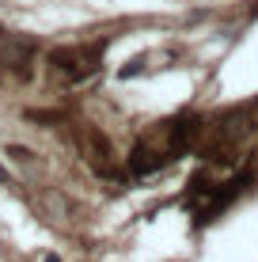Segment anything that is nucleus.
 Wrapping results in <instances>:
<instances>
[{
  "mask_svg": "<svg viewBox=\"0 0 258 262\" xmlns=\"http://www.w3.org/2000/svg\"><path fill=\"white\" fill-rule=\"evenodd\" d=\"M99 57H103V46H80V50H57L50 57V65L76 84V80L91 76V72L99 69Z\"/></svg>",
  "mask_w": 258,
  "mask_h": 262,
  "instance_id": "obj_1",
  "label": "nucleus"
},
{
  "mask_svg": "<svg viewBox=\"0 0 258 262\" xmlns=\"http://www.w3.org/2000/svg\"><path fill=\"white\" fill-rule=\"evenodd\" d=\"M0 61H8L4 69H12L15 80H31V72H34V46L31 42H12V46L0 50Z\"/></svg>",
  "mask_w": 258,
  "mask_h": 262,
  "instance_id": "obj_2",
  "label": "nucleus"
},
{
  "mask_svg": "<svg viewBox=\"0 0 258 262\" xmlns=\"http://www.w3.org/2000/svg\"><path fill=\"white\" fill-rule=\"evenodd\" d=\"M4 179H8V175H4V167H0V183H4Z\"/></svg>",
  "mask_w": 258,
  "mask_h": 262,
  "instance_id": "obj_3",
  "label": "nucleus"
}]
</instances>
